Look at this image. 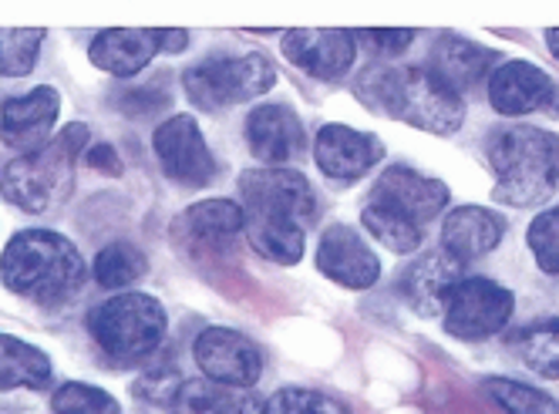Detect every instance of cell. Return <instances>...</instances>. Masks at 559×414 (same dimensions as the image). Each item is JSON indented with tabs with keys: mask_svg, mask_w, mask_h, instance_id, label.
<instances>
[{
	"mask_svg": "<svg viewBox=\"0 0 559 414\" xmlns=\"http://www.w3.org/2000/svg\"><path fill=\"white\" fill-rule=\"evenodd\" d=\"M158 51H163V31H102L92 40V64L115 78L139 74Z\"/></svg>",
	"mask_w": 559,
	"mask_h": 414,
	"instance_id": "cell-21",
	"label": "cell"
},
{
	"mask_svg": "<svg viewBox=\"0 0 559 414\" xmlns=\"http://www.w3.org/2000/svg\"><path fill=\"white\" fill-rule=\"evenodd\" d=\"M233 391L213 381H182L176 401H173V414H226L233 404Z\"/></svg>",
	"mask_w": 559,
	"mask_h": 414,
	"instance_id": "cell-30",
	"label": "cell"
},
{
	"mask_svg": "<svg viewBox=\"0 0 559 414\" xmlns=\"http://www.w3.org/2000/svg\"><path fill=\"white\" fill-rule=\"evenodd\" d=\"M45 45V31H0V74L24 78L37 64V51Z\"/></svg>",
	"mask_w": 559,
	"mask_h": 414,
	"instance_id": "cell-28",
	"label": "cell"
},
{
	"mask_svg": "<svg viewBox=\"0 0 559 414\" xmlns=\"http://www.w3.org/2000/svg\"><path fill=\"white\" fill-rule=\"evenodd\" d=\"M361 223L368 226V233L384 243L391 253H415L421 246V226L408 223L405 216H397L391 210H384V205L371 202L361 210Z\"/></svg>",
	"mask_w": 559,
	"mask_h": 414,
	"instance_id": "cell-25",
	"label": "cell"
},
{
	"mask_svg": "<svg viewBox=\"0 0 559 414\" xmlns=\"http://www.w3.org/2000/svg\"><path fill=\"white\" fill-rule=\"evenodd\" d=\"M0 280L24 300L58 307L85 286L88 267L71 239L51 229H24L8 243L4 260H0Z\"/></svg>",
	"mask_w": 559,
	"mask_h": 414,
	"instance_id": "cell-2",
	"label": "cell"
},
{
	"mask_svg": "<svg viewBox=\"0 0 559 414\" xmlns=\"http://www.w3.org/2000/svg\"><path fill=\"white\" fill-rule=\"evenodd\" d=\"M51 407L55 414H122V407H118V401L108 391L82 381H64L51 394Z\"/></svg>",
	"mask_w": 559,
	"mask_h": 414,
	"instance_id": "cell-29",
	"label": "cell"
},
{
	"mask_svg": "<svg viewBox=\"0 0 559 414\" xmlns=\"http://www.w3.org/2000/svg\"><path fill=\"white\" fill-rule=\"evenodd\" d=\"M115 102L126 115H155V111H166L173 105V95L163 85H145V88L122 92Z\"/></svg>",
	"mask_w": 559,
	"mask_h": 414,
	"instance_id": "cell-34",
	"label": "cell"
},
{
	"mask_svg": "<svg viewBox=\"0 0 559 414\" xmlns=\"http://www.w3.org/2000/svg\"><path fill=\"white\" fill-rule=\"evenodd\" d=\"M85 162L95 165V169L105 173V176H122V158H118V152L111 145H105V142L88 145L85 149Z\"/></svg>",
	"mask_w": 559,
	"mask_h": 414,
	"instance_id": "cell-36",
	"label": "cell"
},
{
	"mask_svg": "<svg viewBox=\"0 0 559 414\" xmlns=\"http://www.w3.org/2000/svg\"><path fill=\"white\" fill-rule=\"evenodd\" d=\"M462 263L455 257H449L445 250H431V253H421L408 270H405V297L412 304L415 314L421 317H435L442 314L452 289L462 283Z\"/></svg>",
	"mask_w": 559,
	"mask_h": 414,
	"instance_id": "cell-18",
	"label": "cell"
},
{
	"mask_svg": "<svg viewBox=\"0 0 559 414\" xmlns=\"http://www.w3.org/2000/svg\"><path fill=\"white\" fill-rule=\"evenodd\" d=\"M247 142L257 162L266 169H284L307 149L300 118L287 105H260L247 118Z\"/></svg>",
	"mask_w": 559,
	"mask_h": 414,
	"instance_id": "cell-16",
	"label": "cell"
},
{
	"mask_svg": "<svg viewBox=\"0 0 559 414\" xmlns=\"http://www.w3.org/2000/svg\"><path fill=\"white\" fill-rule=\"evenodd\" d=\"M284 58L321 81L347 74L357 58V37L350 31H290L284 34Z\"/></svg>",
	"mask_w": 559,
	"mask_h": 414,
	"instance_id": "cell-17",
	"label": "cell"
},
{
	"mask_svg": "<svg viewBox=\"0 0 559 414\" xmlns=\"http://www.w3.org/2000/svg\"><path fill=\"white\" fill-rule=\"evenodd\" d=\"M148 270V260L139 246L132 243H111L105 250L95 257V280L105 286V289H122V286H132L139 276H145Z\"/></svg>",
	"mask_w": 559,
	"mask_h": 414,
	"instance_id": "cell-26",
	"label": "cell"
},
{
	"mask_svg": "<svg viewBox=\"0 0 559 414\" xmlns=\"http://www.w3.org/2000/svg\"><path fill=\"white\" fill-rule=\"evenodd\" d=\"M182 220L195 239H213V243L233 239L236 233L247 229L243 205L233 202V199H203V202L189 205Z\"/></svg>",
	"mask_w": 559,
	"mask_h": 414,
	"instance_id": "cell-23",
	"label": "cell"
},
{
	"mask_svg": "<svg viewBox=\"0 0 559 414\" xmlns=\"http://www.w3.org/2000/svg\"><path fill=\"white\" fill-rule=\"evenodd\" d=\"M506 236V220L486 205H459L442 223V250L459 263L492 253Z\"/></svg>",
	"mask_w": 559,
	"mask_h": 414,
	"instance_id": "cell-19",
	"label": "cell"
},
{
	"mask_svg": "<svg viewBox=\"0 0 559 414\" xmlns=\"http://www.w3.org/2000/svg\"><path fill=\"white\" fill-rule=\"evenodd\" d=\"M371 202L405 216L415 226H425L442 216L449 205V186L408 169V165H388L371 189Z\"/></svg>",
	"mask_w": 559,
	"mask_h": 414,
	"instance_id": "cell-12",
	"label": "cell"
},
{
	"mask_svg": "<svg viewBox=\"0 0 559 414\" xmlns=\"http://www.w3.org/2000/svg\"><path fill=\"white\" fill-rule=\"evenodd\" d=\"M250 246L270 263L294 267L304 257V236L317 220V196L294 169H250L239 176Z\"/></svg>",
	"mask_w": 559,
	"mask_h": 414,
	"instance_id": "cell-1",
	"label": "cell"
},
{
	"mask_svg": "<svg viewBox=\"0 0 559 414\" xmlns=\"http://www.w3.org/2000/svg\"><path fill=\"white\" fill-rule=\"evenodd\" d=\"M71 162L74 152L61 139H55V145H45L41 152L14 158L0 176V192H4L8 202L21 205L24 213H45L55 192L64 186V173Z\"/></svg>",
	"mask_w": 559,
	"mask_h": 414,
	"instance_id": "cell-8",
	"label": "cell"
},
{
	"mask_svg": "<svg viewBox=\"0 0 559 414\" xmlns=\"http://www.w3.org/2000/svg\"><path fill=\"white\" fill-rule=\"evenodd\" d=\"M179 388H182L179 367L169 364V360L148 367L145 375L135 381V394H139V398H145V401H152V404H166V407H173Z\"/></svg>",
	"mask_w": 559,
	"mask_h": 414,
	"instance_id": "cell-33",
	"label": "cell"
},
{
	"mask_svg": "<svg viewBox=\"0 0 559 414\" xmlns=\"http://www.w3.org/2000/svg\"><path fill=\"white\" fill-rule=\"evenodd\" d=\"M273 81H276V68L266 55L210 58L203 64H192L182 74L189 102L203 111H219L226 105L260 98L273 88Z\"/></svg>",
	"mask_w": 559,
	"mask_h": 414,
	"instance_id": "cell-6",
	"label": "cell"
},
{
	"mask_svg": "<svg viewBox=\"0 0 559 414\" xmlns=\"http://www.w3.org/2000/svg\"><path fill=\"white\" fill-rule=\"evenodd\" d=\"M368 40L381 55H402L415 40V31H371Z\"/></svg>",
	"mask_w": 559,
	"mask_h": 414,
	"instance_id": "cell-35",
	"label": "cell"
},
{
	"mask_svg": "<svg viewBox=\"0 0 559 414\" xmlns=\"http://www.w3.org/2000/svg\"><path fill=\"white\" fill-rule=\"evenodd\" d=\"M384 145L371 132H357L350 126H324L313 139V162L321 173L337 182L361 179L371 165H378Z\"/></svg>",
	"mask_w": 559,
	"mask_h": 414,
	"instance_id": "cell-15",
	"label": "cell"
},
{
	"mask_svg": "<svg viewBox=\"0 0 559 414\" xmlns=\"http://www.w3.org/2000/svg\"><path fill=\"white\" fill-rule=\"evenodd\" d=\"M486 391L492 394V401L506 411V414H559L556 398H549L539 388L530 385H519L509 378H489Z\"/></svg>",
	"mask_w": 559,
	"mask_h": 414,
	"instance_id": "cell-27",
	"label": "cell"
},
{
	"mask_svg": "<svg viewBox=\"0 0 559 414\" xmlns=\"http://www.w3.org/2000/svg\"><path fill=\"white\" fill-rule=\"evenodd\" d=\"M88 334L111 364H142L166 338V310L148 294H118L88 314Z\"/></svg>",
	"mask_w": 559,
	"mask_h": 414,
	"instance_id": "cell-5",
	"label": "cell"
},
{
	"mask_svg": "<svg viewBox=\"0 0 559 414\" xmlns=\"http://www.w3.org/2000/svg\"><path fill=\"white\" fill-rule=\"evenodd\" d=\"M515 300L486 276H465L445 304V330L459 341H486L509 323Z\"/></svg>",
	"mask_w": 559,
	"mask_h": 414,
	"instance_id": "cell-7",
	"label": "cell"
},
{
	"mask_svg": "<svg viewBox=\"0 0 559 414\" xmlns=\"http://www.w3.org/2000/svg\"><path fill=\"white\" fill-rule=\"evenodd\" d=\"M61 111V95L55 88H34L27 95L8 98L0 105V139L21 155L41 152Z\"/></svg>",
	"mask_w": 559,
	"mask_h": 414,
	"instance_id": "cell-13",
	"label": "cell"
},
{
	"mask_svg": "<svg viewBox=\"0 0 559 414\" xmlns=\"http://www.w3.org/2000/svg\"><path fill=\"white\" fill-rule=\"evenodd\" d=\"M519 357L543 378H559V320H539L512 338Z\"/></svg>",
	"mask_w": 559,
	"mask_h": 414,
	"instance_id": "cell-24",
	"label": "cell"
},
{
	"mask_svg": "<svg viewBox=\"0 0 559 414\" xmlns=\"http://www.w3.org/2000/svg\"><path fill=\"white\" fill-rule=\"evenodd\" d=\"M152 149H155L158 162H163V173L173 182H182L189 189H203L216 176V158H213L192 115H173L169 121H163L152 135Z\"/></svg>",
	"mask_w": 559,
	"mask_h": 414,
	"instance_id": "cell-10",
	"label": "cell"
},
{
	"mask_svg": "<svg viewBox=\"0 0 559 414\" xmlns=\"http://www.w3.org/2000/svg\"><path fill=\"white\" fill-rule=\"evenodd\" d=\"M195 364L206 375V381L223 388H253L263 375L260 347L229 327H206L192 344Z\"/></svg>",
	"mask_w": 559,
	"mask_h": 414,
	"instance_id": "cell-9",
	"label": "cell"
},
{
	"mask_svg": "<svg viewBox=\"0 0 559 414\" xmlns=\"http://www.w3.org/2000/svg\"><path fill=\"white\" fill-rule=\"evenodd\" d=\"M489 102L499 115H552L559 118V81L530 61H506L489 74Z\"/></svg>",
	"mask_w": 559,
	"mask_h": 414,
	"instance_id": "cell-11",
	"label": "cell"
},
{
	"mask_svg": "<svg viewBox=\"0 0 559 414\" xmlns=\"http://www.w3.org/2000/svg\"><path fill=\"white\" fill-rule=\"evenodd\" d=\"M357 95L374 111L394 115L431 135L459 132L465 118L462 95L428 68H371L357 81Z\"/></svg>",
	"mask_w": 559,
	"mask_h": 414,
	"instance_id": "cell-3",
	"label": "cell"
},
{
	"mask_svg": "<svg viewBox=\"0 0 559 414\" xmlns=\"http://www.w3.org/2000/svg\"><path fill=\"white\" fill-rule=\"evenodd\" d=\"M317 270L347 289H368L381 276V260L361 239V233L337 223L321 236V246H317Z\"/></svg>",
	"mask_w": 559,
	"mask_h": 414,
	"instance_id": "cell-14",
	"label": "cell"
},
{
	"mask_svg": "<svg viewBox=\"0 0 559 414\" xmlns=\"http://www.w3.org/2000/svg\"><path fill=\"white\" fill-rule=\"evenodd\" d=\"M489 162L496 169V199L509 205H539L559 186V135L509 126L489 142Z\"/></svg>",
	"mask_w": 559,
	"mask_h": 414,
	"instance_id": "cell-4",
	"label": "cell"
},
{
	"mask_svg": "<svg viewBox=\"0 0 559 414\" xmlns=\"http://www.w3.org/2000/svg\"><path fill=\"white\" fill-rule=\"evenodd\" d=\"M526 243H530L539 270L549 273V276H559V210H549V213L536 216L530 223Z\"/></svg>",
	"mask_w": 559,
	"mask_h": 414,
	"instance_id": "cell-32",
	"label": "cell"
},
{
	"mask_svg": "<svg viewBox=\"0 0 559 414\" xmlns=\"http://www.w3.org/2000/svg\"><path fill=\"white\" fill-rule=\"evenodd\" d=\"M226 414H266V404L253 394H236Z\"/></svg>",
	"mask_w": 559,
	"mask_h": 414,
	"instance_id": "cell-37",
	"label": "cell"
},
{
	"mask_svg": "<svg viewBox=\"0 0 559 414\" xmlns=\"http://www.w3.org/2000/svg\"><path fill=\"white\" fill-rule=\"evenodd\" d=\"M266 414H350V411L321 391L284 388L266 401Z\"/></svg>",
	"mask_w": 559,
	"mask_h": 414,
	"instance_id": "cell-31",
	"label": "cell"
},
{
	"mask_svg": "<svg viewBox=\"0 0 559 414\" xmlns=\"http://www.w3.org/2000/svg\"><path fill=\"white\" fill-rule=\"evenodd\" d=\"M546 48L559 58V27H552V31H546Z\"/></svg>",
	"mask_w": 559,
	"mask_h": 414,
	"instance_id": "cell-39",
	"label": "cell"
},
{
	"mask_svg": "<svg viewBox=\"0 0 559 414\" xmlns=\"http://www.w3.org/2000/svg\"><path fill=\"white\" fill-rule=\"evenodd\" d=\"M496 51L475 45V40L455 37V34H442L431 45V64L428 71L445 81L452 92H472L478 81H489V74L496 71Z\"/></svg>",
	"mask_w": 559,
	"mask_h": 414,
	"instance_id": "cell-20",
	"label": "cell"
},
{
	"mask_svg": "<svg viewBox=\"0 0 559 414\" xmlns=\"http://www.w3.org/2000/svg\"><path fill=\"white\" fill-rule=\"evenodd\" d=\"M51 381V360L34 344L0 334V391H41Z\"/></svg>",
	"mask_w": 559,
	"mask_h": 414,
	"instance_id": "cell-22",
	"label": "cell"
},
{
	"mask_svg": "<svg viewBox=\"0 0 559 414\" xmlns=\"http://www.w3.org/2000/svg\"><path fill=\"white\" fill-rule=\"evenodd\" d=\"M189 45L186 31H163V51H182Z\"/></svg>",
	"mask_w": 559,
	"mask_h": 414,
	"instance_id": "cell-38",
	"label": "cell"
}]
</instances>
